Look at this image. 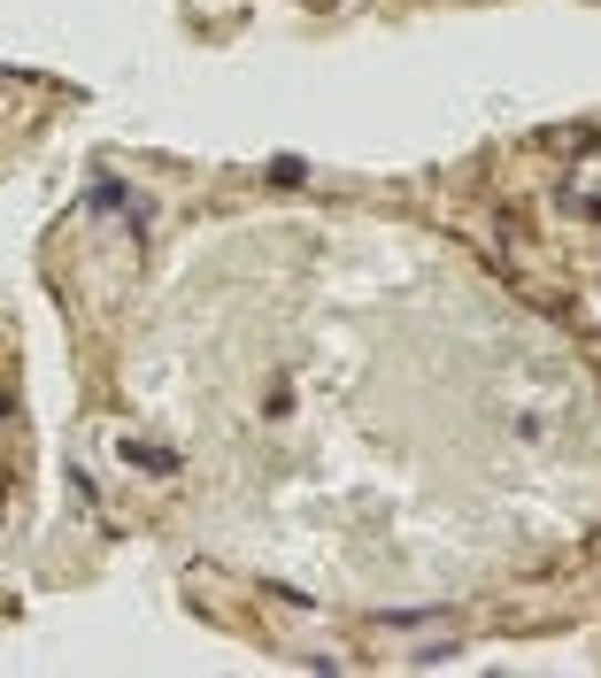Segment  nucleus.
Listing matches in <instances>:
<instances>
[{
	"instance_id": "nucleus-1",
	"label": "nucleus",
	"mask_w": 601,
	"mask_h": 678,
	"mask_svg": "<svg viewBox=\"0 0 601 678\" xmlns=\"http://www.w3.org/2000/svg\"><path fill=\"white\" fill-rule=\"evenodd\" d=\"M93 208H101V216H124L132 232H147V208H132V193H124L116 177H101V185H93Z\"/></svg>"
}]
</instances>
